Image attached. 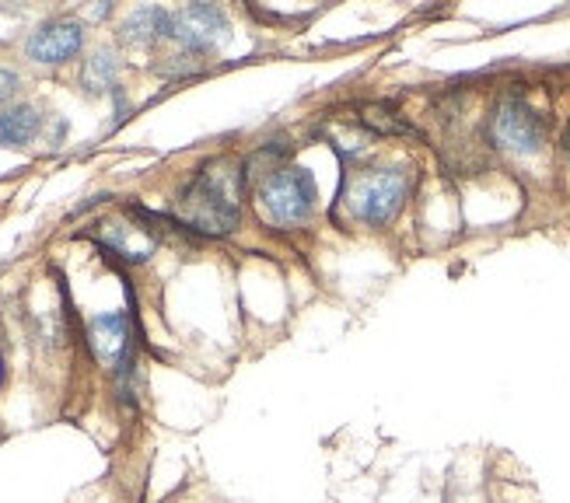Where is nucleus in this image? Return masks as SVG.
<instances>
[{
  "mask_svg": "<svg viewBox=\"0 0 570 503\" xmlns=\"http://www.w3.org/2000/svg\"><path fill=\"white\" fill-rule=\"evenodd\" d=\"M245 161L238 158H210L196 168L189 186L179 196V228L196 235L225 238L242 220V196H245Z\"/></svg>",
  "mask_w": 570,
  "mask_h": 503,
  "instance_id": "1",
  "label": "nucleus"
},
{
  "mask_svg": "<svg viewBox=\"0 0 570 503\" xmlns=\"http://www.w3.org/2000/svg\"><path fill=\"white\" fill-rule=\"evenodd\" d=\"M315 199H318L315 179L302 165H281L277 171H269L256 189L259 217L266 228H277V231H291L308 224Z\"/></svg>",
  "mask_w": 570,
  "mask_h": 503,
  "instance_id": "2",
  "label": "nucleus"
},
{
  "mask_svg": "<svg viewBox=\"0 0 570 503\" xmlns=\"http://www.w3.org/2000/svg\"><path fill=\"white\" fill-rule=\"evenodd\" d=\"M413 189V171L395 165V168H364L354 175L351 193H346V204L351 214L371 228H385L395 220V214L403 210L406 196Z\"/></svg>",
  "mask_w": 570,
  "mask_h": 503,
  "instance_id": "3",
  "label": "nucleus"
},
{
  "mask_svg": "<svg viewBox=\"0 0 570 503\" xmlns=\"http://www.w3.org/2000/svg\"><path fill=\"white\" fill-rule=\"evenodd\" d=\"M493 144L511 150V155H539L547 144V119H542L522 95H504L490 119Z\"/></svg>",
  "mask_w": 570,
  "mask_h": 503,
  "instance_id": "4",
  "label": "nucleus"
},
{
  "mask_svg": "<svg viewBox=\"0 0 570 503\" xmlns=\"http://www.w3.org/2000/svg\"><path fill=\"white\" fill-rule=\"evenodd\" d=\"M88 346L98 364H106L122 374V382L134 371V336H130V318L122 312L112 315H95L88 322Z\"/></svg>",
  "mask_w": 570,
  "mask_h": 503,
  "instance_id": "5",
  "label": "nucleus"
},
{
  "mask_svg": "<svg viewBox=\"0 0 570 503\" xmlns=\"http://www.w3.org/2000/svg\"><path fill=\"white\" fill-rule=\"evenodd\" d=\"M171 39H179L189 53H207L228 39V18L214 4H186L171 11Z\"/></svg>",
  "mask_w": 570,
  "mask_h": 503,
  "instance_id": "6",
  "label": "nucleus"
},
{
  "mask_svg": "<svg viewBox=\"0 0 570 503\" xmlns=\"http://www.w3.org/2000/svg\"><path fill=\"white\" fill-rule=\"evenodd\" d=\"M85 46V32L78 21L70 18H57V21H46L29 36L24 42V57L36 60V63H67L70 57H78Z\"/></svg>",
  "mask_w": 570,
  "mask_h": 503,
  "instance_id": "7",
  "label": "nucleus"
},
{
  "mask_svg": "<svg viewBox=\"0 0 570 503\" xmlns=\"http://www.w3.org/2000/svg\"><path fill=\"white\" fill-rule=\"evenodd\" d=\"M95 238H98V245L116 251V256L127 263L151 259L158 248V235L151 231V220L140 224V220H127V217H112V220L98 224Z\"/></svg>",
  "mask_w": 570,
  "mask_h": 503,
  "instance_id": "8",
  "label": "nucleus"
},
{
  "mask_svg": "<svg viewBox=\"0 0 570 503\" xmlns=\"http://www.w3.org/2000/svg\"><path fill=\"white\" fill-rule=\"evenodd\" d=\"M171 36V11L165 8H137L127 21H122V39L134 46H151Z\"/></svg>",
  "mask_w": 570,
  "mask_h": 503,
  "instance_id": "9",
  "label": "nucleus"
},
{
  "mask_svg": "<svg viewBox=\"0 0 570 503\" xmlns=\"http://www.w3.org/2000/svg\"><path fill=\"white\" fill-rule=\"evenodd\" d=\"M39 112L32 106H11V109H0V144L4 147H24L32 144L39 134Z\"/></svg>",
  "mask_w": 570,
  "mask_h": 503,
  "instance_id": "10",
  "label": "nucleus"
},
{
  "mask_svg": "<svg viewBox=\"0 0 570 503\" xmlns=\"http://www.w3.org/2000/svg\"><path fill=\"white\" fill-rule=\"evenodd\" d=\"M357 122L371 137H416V126L406 122L400 112H392L389 106H379V102H367L357 109Z\"/></svg>",
  "mask_w": 570,
  "mask_h": 503,
  "instance_id": "11",
  "label": "nucleus"
},
{
  "mask_svg": "<svg viewBox=\"0 0 570 503\" xmlns=\"http://www.w3.org/2000/svg\"><path fill=\"white\" fill-rule=\"evenodd\" d=\"M81 85L91 95H102V91L116 88V60H112V53H95L81 70Z\"/></svg>",
  "mask_w": 570,
  "mask_h": 503,
  "instance_id": "12",
  "label": "nucleus"
},
{
  "mask_svg": "<svg viewBox=\"0 0 570 503\" xmlns=\"http://www.w3.org/2000/svg\"><path fill=\"white\" fill-rule=\"evenodd\" d=\"M14 91H18V73L8 70V67H0V106H4Z\"/></svg>",
  "mask_w": 570,
  "mask_h": 503,
  "instance_id": "13",
  "label": "nucleus"
},
{
  "mask_svg": "<svg viewBox=\"0 0 570 503\" xmlns=\"http://www.w3.org/2000/svg\"><path fill=\"white\" fill-rule=\"evenodd\" d=\"M563 144H567V158H570V134H567V140H563Z\"/></svg>",
  "mask_w": 570,
  "mask_h": 503,
  "instance_id": "14",
  "label": "nucleus"
}]
</instances>
